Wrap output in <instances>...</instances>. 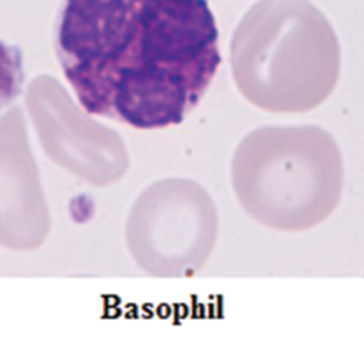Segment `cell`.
<instances>
[{"label": "cell", "instance_id": "obj_1", "mask_svg": "<svg viewBox=\"0 0 364 339\" xmlns=\"http://www.w3.org/2000/svg\"><path fill=\"white\" fill-rule=\"evenodd\" d=\"M53 43L82 108L136 129L182 123L222 62L207 0H63Z\"/></svg>", "mask_w": 364, "mask_h": 339}, {"label": "cell", "instance_id": "obj_2", "mask_svg": "<svg viewBox=\"0 0 364 339\" xmlns=\"http://www.w3.org/2000/svg\"><path fill=\"white\" fill-rule=\"evenodd\" d=\"M340 43L330 20L310 0H259L230 42L237 88L270 113H305L333 93Z\"/></svg>", "mask_w": 364, "mask_h": 339}, {"label": "cell", "instance_id": "obj_3", "mask_svg": "<svg viewBox=\"0 0 364 339\" xmlns=\"http://www.w3.org/2000/svg\"><path fill=\"white\" fill-rule=\"evenodd\" d=\"M345 169L336 141L316 126L252 131L232 159V185L252 219L270 229L303 232L335 212Z\"/></svg>", "mask_w": 364, "mask_h": 339}, {"label": "cell", "instance_id": "obj_4", "mask_svg": "<svg viewBox=\"0 0 364 339\" xmlns=\"http://www.w3.org/2000/svg\"><path fill=\"white\" fill-rule=\"evenodd\" d=\"M217 212L194 181H159L134 202L126 242L138 267L154 276H191L207 262L217 239Z\"/></svg>", "mask_w": 364, "mask_h": 339}, {"label": "cell", "instance_id": "obj_5", "mask_svg": "<svg viewBox=\"0 0 364 339\" xmlns=\"http://www.w3.org/2000/svg\"><path fill=\"white\" fill-rule=\"evenodd\" d=\"M27 108L45 153L95 185H108L128 171V151L114 131L87 118L48 75L35 78Z\"/></svg>", "mask_w": 364, "mask_h": 339}, {"label": "cell", "instance_id": "obj_6", "mask_svg": "<svg viewBox=\"0 0 364 339\" xmlns=\"http://www.w3.org/2000/svg\"><path fill=\"white\" fill-rule=\"evenodd\" d=\"M50 215L37 164L28 148L22 109L0 116V245L38 249L48 237Z\"/></svg>", "mask_w": 364, "mask_h": 339}, {"label": "cell", "instance_id": "obj_7", "mask_svg": "<svg viewBox=\"0 0 364 339\" xmlns=\"http://www.w3.org/2000/svg\"><path fill=\"white\" fill-rule=\"evenodd\" d=\"M23 82L22 50L0 40V111L22 95Z\"/></svg>", "mask_w": 364, "mask_h": 339}]
</instances>
